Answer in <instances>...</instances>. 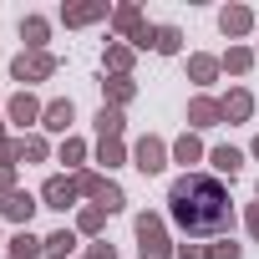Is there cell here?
Returning <instances> with one entry per match:
<instances>
[{
  "label": "cell",
  "instance_id": "cell-14",
  "mask_svg": "<svg viewBox=\"0 0 259 259\" xmlns=\"http://www.w3.org/2000/svg\"><path fill=\"white\" fill-rule=\"evenodd\" d=\"M219 107H224V122H249V117H254V97H249L244 87H234Z\"/></svg>",
  "mask_w": 259,
  "mask_h": 259
},
{
  "label": "cell",
  "instance_id": "cell-13",
  "mask_svg": "<svg viewBox=\"0 0 259 259\" xmlns=\"http://www.w3.org/2000/svg\"><path fill=\"white\" fill-rule=\"evenodd\" d=\"M224 122V107L213 97H193L188 102V127H219Z\"/></svg>",
  "mask_w": 259,
  "mask_h": 259
},
{
  "label": "cell",
  "instance_id": "cell-7",
  "mask_svg": "<svg viewBox=\"0 0 259 259\" xmlns=\"http://www.w3.org/2000/svg\"><path fill=\"white\" fill-rule=\"evenodd\" d=\"M6 117L21 127V138H26V127H31V122H41V117H46V107H41L31 92H16V97L6 102Z\"/></svg>",
  "mask_w": 259,
  "mask_h": 259
},
{
  "label": "cell",
  "instance_id": "cell-19",
  "mask_svg": "<svg viewBox=\"0 0 259 259\" xmlns=\"http://www.w3.org/2000/svg\"><path fill=\"white\" fill-rule=\"evenodd\" d=\"M46 254V239H36L31 229H16V239H11V259H41Z\"/></svg>",
  "mask_w": 259,
  "mask_h": 259
},
{
  "label": "cell",
  "instance_id": "cell-36",
  "mask_svg": "<svg viewBox=\"0 0 259 259\" xmlns=\"http://www.w3.org/2000/svg\"><path fill=\"white\" fill-rule=\"evenodd\" d=\"M254 56H259V46H254Z\"/></svg>",
  "mask_w": 259,
  "mask_h": 259
},
{
  "label": "cell",
  "instance_id": "cell-23",
  "mask_svg": "<svg viewBox=\"0 0 259 259\" xmlns=\"http://www.w3.org/2000/svg\"><path fill=\"white\" fill-rule=\"evenodd\" d=\"M122 127H127V117L117 112V107H102L97 112V138L107 143V138H122Z\"/></svg>",
  "mask_w": 259,
  "mask_h": 259
},
{
  "label": "cell",
  "instance_id": "cell-10",
  "mask_svg": "<svg viewBox=\"0 0 259 259\" xmlns=\"http://www.w3.org/2000/svg\"><path fill=\"white\" fill-rule=\"evenodd\" d=\"M36 208H41V203H36V198H31L26 188H16V193H11L6 203H0V213H6L11 224H21V229H31V213H36Z\"/></svg>",
  "mask_w": 259,
  "mask_h": 259
},
{
  "label": "cell",
  "instance_id": "cell-20",
  "mask_svg": "<svg viewBox=\"0 0 259 259\" xmlns=\"http://www.w3.org/2000/svg\"><path fill=\"white\" fill-rule=\"evenodd\" d=\"M133 46H127V41H107V71L112 76H127V71H133Z\"/></svg>",
  "mask_w": 259,
  "mask_h": 259
},
{
  "label": "cell",
  "instance_id": "cell-31",
  "mask_svg": "<svg viewBox=\"0 0 259 259\" xmlns=\"http://www.w3.org/2000/svg\"><path fill=\"white\" fill-rule=\"evenodd\" d=\"M16 193V163H0V198Z\"/></svg>",
  "mask_w": 259,
  "mask_h": 259
},
{
  "label": "cell",
  "instance_id": "cell-17",
  "mask_svg": "<svg viewBox=\"0 0 259 259\" xmlns=\"http://www.w3.org/2000/svg\"><path fill=\"white\" fill-rule=\"evenodd\" d=\"M148 46H153L158 56H178V46H183V31H178V26H153Z\"/></svg>",
  "mask_w": 259,
  "mask_h": 259
},
{
  "label": "cell",
  "instance_id": "cell-26",
  "mask_svg": "<svg viewBox=\"0 0 259 259\" xmlns=\"http://www.w3.org/2000/svg\"><path fill=\"white\" fill-rule=\"evenodd\" d=\"M173 158H178V163H198V158H203V143H198V133H183V138L173 143Z\"/></svg>",
  "mask_w": 259,
  "mask_h": 259
},
{
  "label": "cell",
  "instance_id": "cell-15",
  "mask_svg": "<svg viewBox=\"0 0 259 259\" xmlns=\"http://www.w3.org/2000/svg\"><path fill=\"white\" fill-rule=\"evenodd\" d=\"M71 122H76V107H71V97H66V102H51V107H46V117H41V127H46V133H66Z\"/></svg>",
  "mask_w": 259,
  "mask_h": 259
},
{
  "label": "cell",
  "instance_id": "cell-8",
  "mask_svg": "<svg viewBox=\"0 0 259 259\" xmlns=\"http://www.w3.org/2000/svg\"><path fill=\"white\" fill-rule=\"evenodd\" d=\"M71 203H76V178H61V173L46 178V188H41V208H61V213H66Z\"/></svg>",
  "mask_w": 259,
  "mask_h": 259
},
{
  "label": "cell",
  "instance_id": "cell-9",
  "mask_svg": "<svg viewBox=\"0 0 259 259\" xmlns=\"http://www.w3.org/2000/svg\"><path fill=\"white\" fill-rule=\"evenodd\" d=\"M178 259H244V249L234 239H219V244H178Z\"/></svg>",
  "mask_w": 259,
  "mask_h": 259
},
{
  "label": "cell",
  "instance_id": "cell-3",
  "mask_svg": "<svg viewBox=\"0 0 259 259\" xmlns=\"http://www.w3.org/2000/svg\"><path fill=\"white\" fill-rule=\"evenodd\" d=\"M11 76H16V81H21V92H26L31 81L56 76V56H51V51H21V56L11 61Z\"/></svg>",
  "mask_w": 259,
  "mask_h": 259
},
{
  "label": "cell",
  "instance_id": "cell-24",
  "mask_svg": "<svg viewBox=\"0 0 259 259\" xmlns=\"http://www.w3.org/2000/svg\"><path fill=\"white\" fill-rule=\"evenodd\" d=\"M71 249H76V234H71V229L46 234V254H51V259H71Z\"/></svg>",
  "mask_w": 259,
  "mask_h": 259
},
{
  "label": "cell",
  "instance_id": "cell-34",
  "mask_svg": "<svg viewBox=\"0 0 259 259\" xmlns=\"http://www.w3.org/2000/svg\"><path fill=\"white\" fill-rule=\"evenodd\" d=\"M244 224H249V234L259 239V203H249V213H244Z\"/></svg>",
  "mask_w": 259,
  "mask_h": 259
},
{
  "label": "cell",
  "instance_id": "cell-1",
  "mask_svg": "<svg viewBox=\"0 0 259 259\" xmlns=\"http://www.w3.org/2000/svg\"><path fill=\"white\" fill-rule=\"evenodd\" d=\"M168 213L188 239H208V234H229L234 229V203L224 193L219 178L208 173H183L168 188Z\"/></svg>",
  "mask_w": 259,
  "mask_h": 259
},
{
  "label": "cell",
  "instance_id": "cell-4",
  "mask_svg": "<svg viewBox=\"0 0 259 259\" xmlns=\"http://www.w3.org/2000/svg\"><path fill=\"white\" fill-rule=\"evenodd\" d=\"M76 193L97 198V208H107V213H117V208L127 203V193H122L112 178H102V173H76Z\"/></svg>",
  "mask_w": 259,
  "mask_h": 259
},
{
  "label": "cell",
  "instance_id": "cell-12",
  "mask_svg": "<svg viewBox=\"0 0 259 259\" xmlns=\"http://www.w3.org/2000/svg\"><path fill=\"white\" fill-rule=\"evenodd\" d=\"M102 97H107L102 107H117V112H122L127 102L138 97V81H133V76H107V81H102Z\"/></svg>",
  "mask_w": 259,
  "mask_h": 259
},
{
  "label": "cell",
  "instance_id": "cell-16",
  "mask_svg": "<svg viewBox=\"0 0 259 259\" xmlns=\"http://www.w3.org/2000/svg\"><path fill=\"white\" fill-rule=\"evenodd\" d=\"M102 16H107L102 0H87V6H61V21H66V26H92V21H102Z\"/></svg>",
  "mask_w": 259,
  "mask_h": 259
},
{
  "label": "cell",
  "instance_id": "cell-35",
  "mask_svg": "<svg viewBox=\"0 0 259 259\" xmlns=\"http://www.w3.org/2000/svg\"><path fill=\"white\" fill-rule=\"evenodd\" d=\"M254 158H259V138H254Z\"/></svg>",
  "mask_w": 259,
  "mask_h": 259
},
{
  "label": "cell",
  "instance_id": "cell-11",
  "mask_svg": "<svg viewBox=\"0 0 259 259\" xmlns=\"http://www.w3.org/2000/svg\"><path fill=\"white\" fill-rule=\"evenodd\" d=\"M219 31L224 36H249L254 31V11L249 6H224L219 11Z\"/></svg>",
  "mask_w": 259,
  "mask_h": 259
},
{
  "label": "cell",
  "instance_id": "cell-25",
  "mask_svg": "<svg viewBox=\"0 0 259 259\" xmlns=\"http://www.w3.org/2000/svg\"><path fill=\"white\" fill-rule=\"evenodd\" d=\"M249 66H254V51H249V46H229V51H224V71H234V76H244Z\"/></svg>",
  "mask_w": 259,
  "mask_h": 259
},
{
  "label": "cell",
  "instance_id": "cell-6",
  "mask_svg": "<svg viewBox=\"0 0 259 259\" xmlns=\"http://www.w3.org/2000/svg\"><path fill=\"white\" fill-rule=\"evenodd\" d=\"M133 168H138V173H148V178H153V173H163V168H168V143L148 133V138L133 148Z\"/></svg>",
  "mask_w": 259,
  "mask_h": 259
},
{
  "label": "cell",
  "instance_id": "cell-18",
  "mask_svg": "<svg viewBox=\"0 0 259 259\" xmlns=\"http://www.w3.org/2000/svg\"><path fill=\"white\" fill-rule=\"evenodd\" d=\"M208 163H213V173H224V178H239V168H244V153L224 143V148H213V153H208Z\"/></svg>",
  "mask_w": 259,
  "mask_h": 259
},
{
  "label": "cell",
  "instance_id": "cell-28",
  "mask_svg": "<svg viewBox=\"0 0 259 259\" xmlns=\"http://www.w3.org/2000/svg\"><path fill=\"white\" fill-rule=\"evenodd\" d=\"M46 158H51L46 138H36V133H31V138H21V163H46Z\"/></svg>",
  "mask_w": 259,
  "mask_h": 259
},
{
  "label": "cell",
  "instance_id": "cell-5",
  "mask_svg": "<svg viewBox=\"0 0 259 259\" xmlns=\"http://www.w3.org/2000/svg\"><path fill=\"white\" fill-rule=\"evenodd\" d=\"M112 31H117L122 41H133V51L148 46V36H153V26H143V6H133V0L112 11Z\"/></svg>",
  "mask_w": 259,
  "mask_h": 259
},
{
  "label": "cell",
  "instance_id": "cell-21",
  "mask_svg": "<svg viewBox=\"0 0 259 259\" xmlns=\"http://www.w3.org/2000/svg\"><path fill=\"white\" fill-rule=\"evenodd\" d=\"M46 36H51V26H46L41 16H26V21H21V41H26V51H46Z\"/></svg>",
  "mask_w": 259,
  "mask_h": 259
},
{
  "label": "cell",
  "instance_id": "cell-32",
  "mask_svg": "<svg viewBox=\"0 0 259 259\" xmlns=\"http://www.w3.org/2000/svg\"><path fill=\"white\" fill-rule=\"evenodd\" d=\"M21 158V138H0V163H16Z\"/></svg>",
  "mask_w": 259,
  "mask_h": 259
},
{
  "label": "cell",
  "instance_id": "cell-30",
  "mask_svg": "<svg viewBox=\"0 0 259 259\" xmlns=\"http://www.w3.org/2000/svg\"><path fill=\"white\" fill-rule=\"evenodd\" d=\"M81 158H87V143H81V138H66V143H61V163H66V168H76Z\"/></svg>",
  "mask_w": 259,
  "mask_h": 259
},
{
  "label": "cell",
  "instance_id": "cell-2",
  "mask_svg": "<svg viewBox=\"0 0 259 259\" xmlns=\"http://www.w3.org/2000/svg\"><path fill=\"white\" fill-rule=\"evenodd\" d=\"M138 254L143 259H173L178 249L168 244V229L158 213H138Z\"/></svg>",
  "mask_w": 259,
  "mask_h": 259
},
{
  "label": "cell",
  "instance_id": "cell-29",
  "mask_svg": "<svg viewBox=\"0 0 259 259\" xmlns=\"http://www.w3.org/2000/svg\"><path fill=\"white\" fill-rule=\"evenodd\" d=\"M102 224H107V208H97V203L76 213V229H81V234H102Z\"/></svg>",
  "mask_w": 259,
  "mask_h": 259
},
{
  "label": "cell",
  "instance_id": "cell-22",
  "mask_svg": "<svg viewBox=\"0 0 259 259\" xmlns=\"http://www.w3.org/2000/svg\"><path fill=\"white\" fill-rule=\"evenodd\" d=\"M219 71H224V61H219V56H188V76H193L198 87H208Z\"/></svg>",
  "mask_w": 259,
  "mask_h": 259
},
{
  "label": "cell",
  "instance_id": "cell-27",
  "mask_svg": "<svg viewBox=\"0 0 259 259\" xmlns=\"http://www.w3.org/2000/svg\"><path fill=\"white\" fill-rule=\"evenodd\" d=\"M97 163H107V168H122V163H127V148H122V138H107V143H97Z\"/></svg>",
  "mask_w": 259,
  "mask_h": 259
},
{
  "label": "cell",
  "instance_id": "cell-33",
  "mask_svg": "<svg viewBox=\"0 0 259 259\" xmlns=\"http://www.w3.org/2000/svg\"><path fill=\"white\" fill-rule=\"evenodd\" d=\"M87 259H117V249H112V244H107V239H97V244H92V254H87Z\"/></svg>",
  "mask_w": 259,
  "mask_h": 259
}]
</instances>
